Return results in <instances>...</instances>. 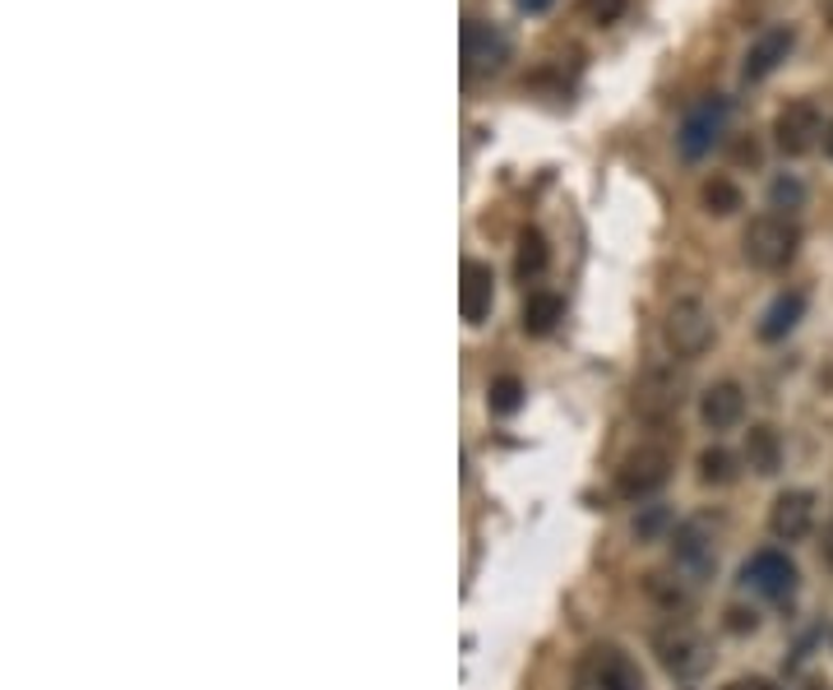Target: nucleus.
<instances>
[{
	"label": "nucleus",
	"instance_id": "nucleus-1",
	"mask_svg": "<svg viewBox=\"0 0 833 690\" xmlns=\"http://www.w3.org/2000/svg\"><path fill=\"white\" fill-rule=\"evenodd\" d=\"M797 247H801V228L787 213H759V218H750L746 237H741V251H746V260L764 274L787 270V264L797 260Z\"/></svg>",
	"mask_w": 833,
	"mask_h": 690
},
{
	"label": "nucleus",
	"instance_id": "nucleus-2",
	"mask_svg": "<svg viewBox=\"0 0 833 690\" xmlns=\"http://www.w3.org/2000/svg\"><path fill=\"white\" fill-rule=\"evenodd\" d=\"M727 121H732V98H727V94H704V98L681 117V130H677L681 158H686V163L709 158V153L723 144Z\"/></svg>",
	"mask_w": 833,
	"mask_h": 690
},
{
	"label": "nucleus",
	"instance_id": "nucleus-3",
	"mask_svg": "<svg viewBox=\"0 0 833 690\" xmlns=\"http://www.w3.org/2000/svg\"><path fill=\"white\" fill-rule=\"evenodd\" d=\"M579 690H644V672L629 654L598 644L579 662Z\"/></svg>",
	"mask_w": 833,
	"mask_h": 690
},
{
	"label": "nucleus",
	"instance_id": "nucleus-4",
	"mask_svg": "<svg viewBox=\"0 0 833 690\" xmlns=\"http://www.w3.org/2000/svg\"><path fill=\"white\" fill-rule=\"evenodd\" d=\"M820 140H824V117L810 98L787 102L774 117V144L787 153V158H801V153H810Z\"/></svg>",
	"mask_w": 833,
	"mask_h": 690
},
{
	"label": "nucleus",
	"instance_id": "nucleus-5",
	"mask_svg": "<svg viewBox=\"0 0 833 690\" xmlns=\"http://www.w3.org/2000/svg\"><path fill=\"white\" fill-rule=\"evenodd\" d=\"M713 343V316L704 302L694 297H681L671 306L667 316V348L677 352V358H700V352Z\"/></svg>",
	"mask_w": 833,
	"mask_h": 690
},
{
	"label": "nucleus",
	"instance_id": "nucleus-6",
	"mask_svg": "<svg viewBox=\"0 0 833 690\" xmlns=\"http://www.w3.org/2000/svg\"><path fill=\"white\" fill-rule=\"evenodd\" d=\"M653 649H658L662 667L671 677H700L709 667V644L694 635L686 621H671V626L658 631V639H653Z\"/></svg>",
	"mask_w": 833,
	"mask_h": 690
},
{
	"label": "nucleus",
	"instance_id": "nucleus-7",
	"mask_svg": "<svg viewBox=\"0 0 833 690\" xmlns=\"http://www.w3.org/2000/svg\"><path fill=\"white\" fill-rule=\"evenodd\" d=\"M509 61V37L486 19H463V75H495Z\"/></svg>",
	"mask_w": 833,
	"mask_h": 690
},
{
	"label": "nucleus",
	"instance_id": "nucleus-8",
	"mask_svg": "<svg viewBox=\"0 0 833 690\" xmlns=\"http://www.w3.org/2000/svg\"><path fill=\"white\" fill-rule=\"evenodd\" d=\"M741 580H746L759 598H769V603H787V598L797 593V566L787 551H755L746 570H741Z\"/></svg>",
	"mask_w": 833,
	"mask_h": 690
},
{
	"label": "nucleus",
	"instance_id": "nucleus-9",
	"mask_svg": "<svg viewBox=\"0 0 833 690\" xmlns=\"http://www.w3.org/2000/svg\"><path fill=\"white\" fill-rule=\"evenodd\" d=\"M667 478H671V459H667V450H658V445H644V450H635L625 459V469H621V496H629V501H644V496H653L658 486H667Z\"/></svg>",
	"mask_w": 833,
	"mask_h": 690
},
{
	"label": "nucleus",
	"instance_id": "nucleus-10",
	"mask_svg": "<svg viewBox=\"0 0 833 690\" xmlns=\"http://www.w3.org/2000/svg\"><path fill=\"white\" fill-rule=\"evenodd\" d=\"M792 47H797V29L792 24H774V29H764L755 42H750V52H746V61H741V79L746 84H759V79H769L778 65L792 56Z\"/></svg>",
	"mask_w": 833,
	"mask_h": 690
},
{
	"label": "nucleus",
	"instance_id": "nucleus-11",
	"mask_svg": "<svg viewBox=\"0 0 833 690\" xmlns=\"http://www.w3.org/2000/svg\"><path fill=\"white\" fill-rule=\"evenodd\" d=\"M769 528L778 543H801L815 528V496L810 492H782L769 510Z\"/></svg>",
	"mask_w": 833,
	"mask_h": 690
},
{
	"label": "nucleus",
	"instance_id": "nucleus-12",
	"mask_svg": "<svg viewBox=\"0 0 833 690\" xmlns=\"http://www.w3.org/2000/svg\"><path fill=\"white\" fill-rule=\"evenodd\" d=\"M459 310L468 325H482L491 316V302H495V278H491V264L482 260H463V274H459Z\"/></svg>",
	"mask_w": 833,
	"mask_h": 690
},
{
	"label": "nucleus",
	"instance_id": "nucleus-13",
	"mask_svg": "<svg viewBox=\"0 0 833 690\" xmlns=\"http://www.w3.org/2000/svg\"><path fill=\"white\" fill-rule=\"evenodd\" d=\"M700 417H704V427L713 431H732L741 417H746V394H741L736 381H717L704 390L700 398Z\"/></svg>",
	"mask_w": 833,
	"mask_h": 690
},
{
	"label": "nucleus",
	"instance_id": "nucleus-14",
	"mask_svg": "<svg viewBox=\"0 0 833 690\" xmlns=\"http://www.w3.org/2000/svg\"><path fill=\"white\" fill-rule=\"evenodd\" d=\"M801 316H805V297L801 293H782L769 310H764V320H759V339L764 343H778V339H787L797 325H801Z\"/></svg>",
	"mask_w": 833,
	"mask_h": 690
},
{
	"label": "nucleus",
	"instance_id": "nucleus-15",
	"mask_svg": "<svg viewBox=\"0 0 833 690\" xmlns=\"http://www.w3.org/2000/svg\"><path fill=\"white\" fill-rule=\"evenodd\" d=\"M746 463L755 473H778L782 469V440H778V431L774 427H750V436H746Z\"/></svg>",
	"mask_w": 833,
	"mask_h": 690
},
{
	"label": "nucleus",
	"instance_id": "nucleus-16",
	"mask_svg": "<svg viewBox=\"0 0 833 690\" xmlns=\"http://www.w3.org/2000/svg\"><path fill=\"white\" fill-rule=\"evenodd\" d=\"M560 316H566V302H560L556 293H533V297L524 302V329L537 333V339H542V333H551Z\"/></svg>",
	"mask_w": 833,
	"mask_h": 690
},
{
	"label": "nucleus",
	"instance_id": "nucleus-17",
	"mask_svg": "<svg viewBox=\"0 0 833 690\" xmlns=\"http://www.w3.org/2000/svg\"><path fill=\"white\" fill-rule=\"evenodd\" d=\"M547 260H551L547 237L537 232V228H524L519 232V255H514V274H519V278H537V274L547 270Z\"/></svg>",
	"mask_w": 833,
	"mask_h": 690
},
{
	"label": "nucleus",
	"instance_id": "nucleus-18",
	"mask_svg": "<svg viewBox=\"0 0 833 690\" xmlns=\"http://www.w3.org/2000/svg\"><path fill=\"white\" fill-rule=\"evenodd\" d=\"M700 205L717 218H732L741 205H746V195H741V186L727 182V176H713V182H704V190H700Z\"/></svg>",
	"mask_w": 833,
	"mask_h": 690
},
{
	"label": "nucleus",
	"instance_id": "nucleus-19",
	"mask_svg": "<svg viewBox=\"0 0 833 690\" xmlns=\"http://www.w3.org/2000/svg\"><path fill=\"white\" fill-rule=\"evenodd\" d=\"M677 556H681L686 566H694V570H709L713 547H709V538H704V524H681V528H677Z\"/></svg>",
	"mask_w": 833,
	"mask_h": 690
},
{
	"label": "nucleus",
	"instance_id": "nucleus-20",
	"mask_svg": "<svg viewBox=\"0 0 833 690\" xmlns=\"http://www.w3.org/2000/svg\"><path fill=\"white\" fill-rule=\"evenodd\" d=\"M801 199H805V186L797 182V176H778V182L769 186V205H774V213H792V209H801Z\"/></svg>",
	"mask_w": 833,
	"mask_h": 690
},
{
	"label": "nucleus",
	"instance_id": "nucleus-21",
	"mask_svg": "<svg viewBox=\"0 0 833 690\" xmlns=\"http://www.w3.org/2000/svg\"><path fill=\"white\" fill-rule=\"evenodd\" d=\"M491 413H514L524 404V385L514 381V375H501V381H491Z\"/></svg>",
	"mask_w": 833,
	"mask_h": 690
},
{
	"label": "nucleus",
	"instance_id": "nucleus-22",
	"mask_svg": "<svg viewBox=\"0 0 833 690\" xmlns=\"http://www.w3.org/2000/svg\"><path fill=\"white\" fill-rule=\"evenodd\" d=\"M579 10H583V19H589V24L606 29V24H616V19L629 10V0H579Z\"/></svg>",
	"mask_w": 833,
	"mask_h": 690
},
{
	"label": "nucleus",
	"instance_id": "nucleus-23",
	"mask_svg": "<svg viewBox=\"0 0 833 690\" xmlns=\"http://www.w3.org/2000/svg\"><path fill=\"white\" fill-rule=\"evenodd\" d=\"M700 478H704V482H717V486L732 482V478H736L732 454H727V450H704V454H700Z\"/></svg>",
	"mask_w": 833,
	"mask_h": 690
},
{
	"label": "nucleus",
	"instance_id": "nucleus-24",
	"mask_svg": "<svg viewBox=\"0 0 833 690\" xmlns=\"http://www.w3.org/2000/svg\"><path fill=\"white\" fill-rule=\"evenodd\" d=\"M723 690H774V686L764 681V677H741V681H727Z\"/></svg>",
	"mask_w": 833,
	"mask_h": 690
},
{
	"label": "nucleus",
	"instance_id": "nucleus-25",
	"mask_svg": "<svg viewBox=\"0 0 833 690\" xmlns=\"http://www.w3.org/2000/svg\"><path fill=\"white\" fill-rule=\"evenodd\" d=\"M820 547H824V566L833 570V519L824 524V543H820Z\"/></svg>",
	"mask_w": 833,
	"mask_h": 690
},
{
	"label": "nucleus",
	"instance_id": "nucleus-26",
	"mask_svg": "<svg viewBox=\"0 0 833 690\" xmlns=\"http://www.w3.org/2000/svg\"><path fill=\"white\" fill-rule=\"evenodd\" d=\"M551 6H556V0H519V10H528V14H542Z\"/></svg>",
	"mask_w": 833,
	"mask_h": 690
},
{
	"label": "nucleus",
	"instance_id": "nucleus-27",
	"mask_svg": "<svg viewBox=\"0 0 833 690\" xmlns=\"http://www.w3.org/2000/svg\"><path fill=\"white\" fill-rule=\"evenodd\" d=\"M824 153H829V158H833V121L824 125Z\"/></svg>",
	"mask_w": 833,
	"mask_h": 690
},
{
	"label": "nucleus",
	"instance_id": "nucleus-28",
	"mask_svg": "<svg viewBox=\"0 0 833 690\" xmlns=\"http://www.w3.org/2000/svg\"><path fill=\"white\" fill-rule=\"evenodd\" d=\"M829 24H833V0H829Z\"/></svg>",
	"mask_w": 833,
	"mask_h": 690
}]
</instances>
